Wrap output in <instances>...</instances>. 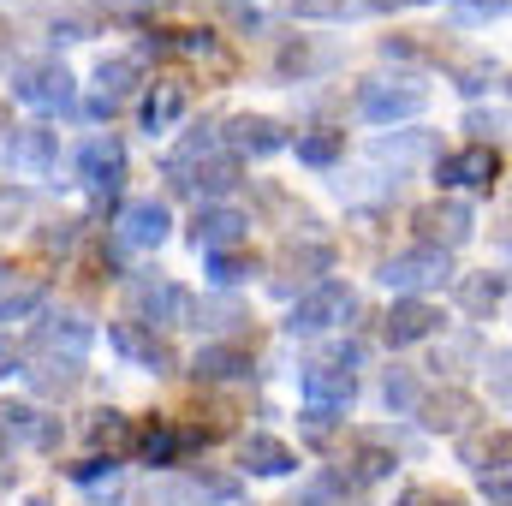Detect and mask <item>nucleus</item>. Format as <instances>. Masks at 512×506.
<instances>
[{"label":"nucleus","instance_id":"nucleus-1","mask_svg":"<svg viewBox=\"0 0 512 506\" xmlns=\"http://www.w3.org/2000/svg\"><path fill=\"white\" fill-rule=\"evenodd\" d=\"M352 316H358V292H352L346 280H322V286H310V292L292 298L286 334H292V340H316V334L352 328Z\"/></svg>","mask_w":512,"mask_h":506},{"label":"nucleus","instance_id":"nucleus-2","mask_svg":"<svg viewBox=\"0 0 512 506\" xmlns=\"http://www.w3.org/2000/svg\"><path fill=\"white\" fill-rule=\"evenodd\" d=\"M126 322H143V328H185L197 316V298L167 280V274H131L126 280Z\"/></svg>","mask_w":512,"mask_h":506},{"label":"nucleus","instance_id":"nucleus-3","mask_svg":"<svg viewBox=\"0 0 512 506\" xmlns=\"http://www.w3.org/2000/svg\"><path fill=\"white\" fill-rule=\"evenodd\" d=\"M30 322H36V328H30L36 358H66V364H84V358H90V346H96V322H90L84 310H72V304H42Z\"/></svg>","mask_w":512,"mask_h":506},{"label":"nucleus","instance_id":"nucleus-4","mask_svg":"<svg viewBox=\"0 0 512 506\" xmlns=\"http://www.w3.org/2000/svg\"><path fill=\"white\" fill-rule=\"evenodd\" d=\"M334 274V245L328 239H286L274 262H268V286L280 292V298H298V292H310V286H322Z\"/></svg>","mask_w":512,"mask_h":506},{"label":"nucleus","instance_id":"nucleus-5","mask_svg":"<svg viewBox=\"0 0 512 506\" xmlns=\"http://www.w3.org/2000/svg\"><path fill=\"white\" fill-rule=\"evenodd\" d=\"M12 102L36 108V114H78V78L60 60H36L12 72Z\"/></svg>","mask_w":512,"mask_h":506},{"label":"nucleus","instance_id":"nucleus-6","mask_svg":"<svg viewBox=\"0 0 512 506\" xmlns=\"http://www.w3.org/2000/svg\"><path fill=\"white\" fill-rule=\"evenodd\" d=\"M78 179H84V191L96 197V209L120 203V191H126V143H120L114 131L84 137V143H78Z\"/></svg>","mask_w":512,"mask_h":506},{"label":"nucleus","instance_id":"nucleus-7","mask_svg":"<svg viewBox=\"0 0 512 506\" xmlns=\"http://www.w3.org/2000/svg\"><path fill=\"white\" fill-rule=\"evenodd\" d=\"M221 429H203V423H167V417H155V423H143L137 435H131V447H137V459L149 465V471H167V465H185L197 447H209Z\"/></svg>","mask_w":512,"mask_h":506},{"label":"nucleus","instance_id":"nucleus-8","mask_svg":"<svg viewBox=\"0 0 512 506\" xmlns=\"http://www.w3.org/2000/svg\"><path fill=\"white\" fill-rule=\"evenodd\" d=\"M411 227H417V245L453 256L477 239V209H471L465 197H435V203L411 209Z\"/></svg>","mask_w":512,"mask_h":506},{"label":"nucleus","instance_id":"nucleus-9","mask_svg":"<svg viewBox=\"0 0 512 506\" xmlns=\"http://www.w3.org/2000/svg\"><path fill=\"white\" fill-rule=\"evenodd\" d=\"M453 280V256L447 251H429V245H411V251L387 256L382 262V286L393 298H429L435 286Z\"/></svg>","mask_w":512,"mask_h":506},{"label":"nucleus","instance_id":"nucleus-10","mask_svg":"<svg viewBox=\"0 0 512 506\" xmlns=\"http://www.w3.org/2000/svg\"><path fill=\"white\" fill-rule=\"evenodd\" d=\"M423 108H429V90H423V84H411V78H370V84L358 90V114H364L370 126L417 120Z\"/></svg>","mask_w":512,"mask_h":506},{"label":"nucleus","instance_id":"nucleus-11","mask_svg":"<svg viewBox=\"0 0 512 506\" xmlns=\"http://www.w3.org/2000/svg\"><path fill=\"white\" fill-rule=\"evenodd\" d=\"M292 143V131L280 126L274 114H233V120H221V149L245 167V161H268V155H280Z\"/></svg>","mask_w":512,"mask_h":506},{"label":"nucleus","instance_id":"nucleus-12","mask_svg":"<svg viewBox=\"0 0 512 506\" xmlns=\"http://www.w3.org/2000/svg\"><path fill=\"white\" fill-rule=\"evenodd\" d=\"M108 346L126 358L131 370H149V376H179V352L167 346V334L143 328V322H108Z\"/></svg>","mask_w":512,"mask_h":506},{"label":"nucleus","instance_id":"nucleus-13","mask_svg":"<svg viewBox=\"0 0 512 506\" xmlns=\"http://www.w3.org/2000/svg\"><path fill=\"white\" fill-rule=\"evenodd\" d=\"M143 84H149V78H143V60H137V54H102V60H96V96L84 102L90 120H114Z\"/></svg>","mask_w":512,"mask_h":506},{"label":"nucleus","instance_id":"nucleus-14","mask_svg":"<svg viewBox=\"0 0 512 506\" xmlns=\"http://www.w3.org/2000/svg\"><path fill=\"white\" fill-rule=\"evenodd\" d=\"M167 233H173V209L161 197H131L114 215V245L120 251H161Z\"/></svg>","mask_w":512,"mask_h":506},{"label":"nucleus","instance_id":"nucleus-15","mask_svg":"<svg viewBox=\"0 0 512 506\" xmlns=\"http://www.w3.org/2000/svg\"><path fill=\"white\" fill-rule=\"evenodd\" d=\"M447 334V316H441V304L435 298H393L382 316V340L393 352H405V346H423V340H441Z\"/></svg>","mask_w":512,"mask_h":506},{"label":"nucleus","instance_id":"nucleus-16","mask_svg":"<svg viewBox=\"0 0 512 506\" xmlns=\"http://www.w3.org/2000/svg\"><path fill=\"white\" fill-rule=\"evenodd\" d=\"M495 179H501V149H489V143H465V149H453V155L435 161L441 197H453V191H489Z\"/></svg>","mask_w":512,"mask_h":506},{"label":"nucleus","instance_id":"nucleus-17","mask_svg":"<svg viewBox=\"0 0 512 506\" xmlns=\"http://www.w3.org/2000/svg\"><path fill=\"white\" fill-rule=\"evenodd\" d=\"M185 114H191V84H185V78H149V84H143V96H137V126L149 131V137H167Z\"/></svg>","mask_w":512,"mask_h":506},{"label":"nucleus","instance_id":"nucleus-18","mask_svg":"<svg viewBox=\"0 0 512 506\" xmlns=\"http://www.w3.org/2000/svg\"><path fill=\"white\" fill-rule=\"evenodd\" d=\"M251 239V215L233 209V203H203L197 221H191V245L197 256H215V251H239Z\"/></svg>","mask_w":512,"mask_h":506},{"label":"nucleus","instance_id":"nucleus-19","mask_svg":"<svg viewBox=\"0 0 512 506\" xmlns=\"http://www.w3.org/2000/svg\"><path fill=\"white\" fill-rule=\"evenodd\" d=\"M191 376L203 387H239V381L256 376V352L245 340H209L197 358H191Z\"/></svg>","mask_w":512,"mask_h":506},{"label":"nucleus","instance_id":"nucleus-20","mask_svg":"<svg viewBox=\"0 0 512 506\" xmlns=\"http://www.w3.org/2000/svg\"><path fill=\"white\" fill-rule=\"evenodd\" d=\"M298 399H304L310 411L346 417V411H352V399H358V376H352V370H340V364H310V370L298 376Z\"/></svg>","mask_w":512,"mask_h":506},{"label":"nucleus","instance_id":"nucleus-21","mask_svg":"<svg viewBox=\"0 0 512 506\" xmlns=\"http://www.w3.org/2000/svg\"><path fill=\"white\" fill-rule=\"evenodd\" d=\"M477 417H483V405H477V393H465V387H441V393H423V405H417V423L423 429H435V435H465V429H477Z\"/></svg>","mask_w":512,"mask_h":506},{"label":"nucleus","instance_id":"nucleus-22","mask_svg":"<svg viewBox=\"0 0 512 506\" xmlns=\"http://www.w3.org/2000/svg\"><path fill=\"white\" fill-rule=\"evenodd\" d=\"M6 161H12V173L48 179V173L60 167V131H48V126H12V131H6Z\"/></svg>","mask_w":512,"mask_h":506},{"label":"nucleus","instance_id":"nucleus-23","mask_svg":"<svg viewBox=\"0 0 512 506\" xmlns=\"http://www.w3.org/2000/svg\"><path fill=\"white\" fill-rule=\"evenodd\" d=\"M453 298L471 322H495L507 310V268H477V274H453Z\"/></svg>","mask_w":512,"mask_h":506},{"label":"nucleus","instance_id":"nucleus-24","mask_svg":"<svg viewBox=\"0 0 512 506\" xmlns=\"http://www.w3.org/2000/svg\"><path fill=\"white\" fill-rule=\"evenodd\" d=\"M459 459L477 471V477H501L512 465V435H507V423H477V429H465L459 435Z\"/></svg>","mask_w":512,"mask_h":506},{"label":"nucleus","instance_id":"nucleus-25","mask_svg":"<svg viewBox=\"0 0 512 506\" xmlns=\"http://www.w3.org/2000/svg\"><path fill=\"white\" fill-rule=\"evenodd\" d=\"M239 185H245V167H239L227 149H215L209 161H197V167L185 173V185H179V191H191L197 203H227Z\"/></svg>","mask_w":512,"mask_h":506},{"label":"nucleus","instance_id":"nucleus-26","mask_svg":"<svg viewBox=\"0 0 512 506\" xmlns=\"http://www.w3.org/2000/svg\"><path fill=\"white\" fill-rule=\"evenodd\" d=\"M239 471H245V477H292V471H298V453H292L280 435L251 429V435L239 441Z\"/></svg>","mask_w":512,"mask_h":506},{"label":"nucleus","instance_id":"nucleus-27","mask_svg":"<svg viewBox=\"0 0 512 506\" xmlns=\"http://www.w3.org/2000/svg\"><path fill=\"white\" fill-rule=\"evenodd\" d=\"M239 495H245V483L215 471V465H191L185 489H179V501H197V506H239Z\"/></svg>","mask_w":512,"mask_h":506},{"label":"nucleus","instance_id":"nucleus-28","mask_svg":"<svg viewBox=\"0 0 512 506\" xmlns=\"http://www.w3.org/2000/svg\"><path fill=\"white\" fill-rule=\"evenodd\" d=\"M18 376L30 381L42 399H72L84 387V364H66V358H36V364H18Z\"/></svg>","mask_w":512,"mask_h":506},{"label":"nucleus","instance_id":"nucleus-29","mask_svg":"<svg viewBox=\"0 0 512 506\" xmlns=\"http://www.w3.org/2000/svg\"><path fill=\"white\" fill-rule=\"evenodd\" d=\"M84 435H90V447H96V453H114V459H120V453L131 447V435H137V423H131L120 405H102V411H90Z\"/></svg>","mask_w":512,"mask_h":506},{"label":"nucleus","instance_id":"nucleus-30","mask_svg":"<svg viewBox=\"0 0 512 506\" xmlns=\"http://www.w3.org/2000/svg\"><path fill=\"white\" fill-rule=\"evenodd\" d=\"M203 268H209V286H215V292H239L245 280H256V274H262V256L239 245V251L203 256Z\"/></svg>","mask_w":512,"mask_h":506},{"label":"nucleus","instance_id":"nucleus-31","mask_svg":"<svg viewBox=\"0 0 512 506\" xmlns=\"http://www.w3.org/2000/svg\"><path fill=\"white\" fill-rule=\"evenodd\" d=\"M42 304H48L42 280H30V274H6L0 280V322H30Z\"/></svg>","mask_w":512,"mask_h":506},{"label":"nucleus","instance_id":"nucleus-32","mask_svg":"<svg viewBox=\"0 0 512 506\" xmlns=\"http://www.w3.org/2000/svg\"><path fill=\"white\" fill-rule=\"evenodd\" d=\"M286 149H298L304 167H334L346 155V126H310V131H298Z\"/></svg>","mask_w":512,"mask_h":506},{"label":"nucleus","instance_id":"nucleus-33","mask_svg":"<svg viewBox=\"0 0 512 506\" xmlns=\"http://www.w3.org/2000/svg\"><path fill=\"white\" fill-rule=\"evenodd\" d=\"M120 477H126V465L114 453H90V459L66 465V483H78L84 495H108V489H120Z\"/></svg>","mask_w":512,"mask_h":506},{"label":"nucleus","instance_id":"nucleus-34","mask_svg":"<svg viewBox=\"0 0 512 506\" xmlns=\"http://www.w3.org/2000/svg\"><path fill=\"white\" fill-rule=\"evenodd\" d=\"M48 411H36L30 399H0V447H36V429H42Z\"/></svg>","mask_w":512,"mask_h":506},{"label":"nucleus","instance_id":"nucleus-35","mask_svg":"<svg viewBox=\"0 0 512 506\" xmlns=\"http://www.w3.org/2000/svg\"><path fill=\"white\" fill-rule=\"evenodd\" d=\"M423 381H417V370H405V364H393L382 376V399H387V411L393 417H417V405H423Z\"/></svg>","mask_w":512,"mask_h":506},{"label":"nucleus","instance_id":"nucleus-36","mask_svg":"<svg viewBox=\"0 0 512 506\" xmlns=\"http://www.w3.org/2000/svg\"><path fill=\"white\" fill-rule=\"evenodd\" d=\"M393 465H399V453H393L387 441H364V447L352 453L346 477H352V489H358V483H387V477H393Z\"/></svg>","mask_w":512,"mask_h":506},{"label":"nucleus","instance_id":"nucleus-37","mask_svg":"<svg viewBox=\"0 0 512 506\" xmlns=\"http://www.w3.org/2000/svg\"><path fill=\"white\" fill-rule=\"evenodd\" d=\"M298 506H352V477L346 471H316L304 489H298Z\"/></svg>","mask_w":512,"mask_h":506},{"label":"nucleus","instance_id":"nucleus-38","mask_svg":"<svg viewBox=\"0 0 512 506\" xmlns=\"http://www.w3.org/2000/svg\"><path fill=\"white\" fill-rule=\"evenodd\" d=\"M84 239H90V227H84L78 215H66V221H48V227L36 233V245H42L48 256H78V245H84Z\"/></svg>","mask_w":512,"mask_h":506},{"label":"nucleus","instance_id":"nucleus-39","mask_svg":"<svg viewBox=\"0 0 512 506\" xmlns=\"http://www.w3.org/2000/svg\"><path fill=\"white\" fill-rule=\"evenodd\" d=\"M30 215H36V191L30 185H0V233H12V227H30Z\"/></svg>","mask_w":512,"mask_h":506},{"label":"nucleus","instance_id":"nucleus-40","mask_svg":"<svg viewBox=\"0 0 512 506\" xmlns=\"http://www.w3.org/2000/svg\"><path fill=\"white\" fill-rule=\"evenodd\" d=\"M382 54H387V60H405V66L435 60V48H429V42H417V30H393V36H382Z\"/></svg>","mask_w":512,"mask_h":506},{"label":"nucleus","instance_id":"nucleus-41","mask_svg":"<svg viewBox=\"0 0 512 506\" xmlns=\"http://www.w3.org/2000/svg\"><path fill=\"white\" fill-rule=\"evenodd\" d=\"M465 131H471V143H501V131H507V108H471L465 114Z\"/></svg>","mask_w":512,"mask_h":506},{"label":"nucleus","instance_id":"nucleus-42","mask_svg":"<svg viewBox=\"0 0 512 506\" xmlns=\"http://www.w3.org/2000/svg\"><path fill=\"white\" fill-rule=\"evenodd\" d=\"M352 6L358 0H292V18H304V24H340Z\"/></svg>","mask_w":512,"mask_h":506},{"label":"nucleus","instance_id":"nucleus-43","mask_svg":"<svg viewBox=\"0 0 512 506\" xmlns=\"http://www.w3.org/2000/svg\"><path fill=\"white\" fill-rule=\"evenodd\" d=\"M90 30H96V18H84V12H54L48 18V36L54 42H84Z\"/></svg>","mask_w":512,"mask_h":506},{"label":"nucleus","instance_id":"nucleus-44","mask_svg":"<svg viewBox=\"0 0 512 506\" xmlns=\"http://www.w3.org/2000/svg\"><path fill=\"white\" fill-rule=\"evenodd\" d=\"M495 84H501V66H489V60L459 66V90H465V96H483V90H495Z\"/></svg>","mask_w":512,"mask_h":506},{"label":"nucleus","instance_id":"nucleus-45","mask_svg":"<svg viewBox=\"0 0 512 506\" xmlns=\"http://www.w3.org/2000/svg\"><path fill=\"white\" fill-rule=\"evenodd\" d=\"M393 506H459V501L441 495V489H429V483H405V489L393 495Z\"/></svg>","mask_w":512,"mask_h":506},{"label":"nucleus","instance_id":"nucleus-46","mask_svg":"<svg viewBox=\"0 0 512 506\" xmlns=\"http://www.w3.org/2000/svg\"><path fill=\"white\" fill-rule=\"evenodd\" d=\"M120 506H179V489H167V483H143V489L120 495Z\"/></svg>","mask_w":512,"mask_h":506},{"label":"nucleus","instance_id":"nucleus-47","mask_svg":"<svg viewBox=\"0 0 512 506\" xmlns=\"http://www.w3.org/2000/svg\"><path fill=\"white\" fill-rule=\"evenodd\" d=\"M334 423H340V417H328V411H310V405H304V417H298L304 441H316V447H328V441H334Z\"/></svg>","mask_w":512,"mask_h":506},{"label":"nucleus","instance_id":"nucleus-48","mask_svg":"<svg viewBox=\"0 0 512 506\" xmlns=\"http://www.w3.org/2000/svg\"><path fill=\"white\" fill-rule=\"evenodd\" d=\"M459 12L471 24H489V18H507V0H459Z\"/></svg>","mask_w":512,"mask_h":506},{"label":"nucleus","instance_id":"nucleus-49","mask_svg":"<svg viewBox=\"0 0 512 506\" xmlns=\"http://www.w3.org/2000/svg\"><path fill=\"white\" fill-rule=\"evenodd\" d=\"M60 441H66V423H60V417H42V429H36V453H60Z\"/></svg>","mask_w":512,"mask_h":506},{"label":"nucleus","instance_id":"nucleus-50","mask_svg":"<svg viewBox=\"0 0 512 506\" xmlns=\"http://www.w3.org/2000/svg\"><path fill=\"white\" fill-rule=\"evenodd\" d=\"M483 501H489V506H512V483H507V471H501V477H483Z\"/></svg>","mask_w":512,"mask_h":506},{"label":"nucleus","instance_id":"nucleus-51","mask_svg":"<svg viewBox=\"0 0 512 506\" xmlns=\"http://www.w3.org/2000/svg\"><path fill=\"white\" fill-rule=\"evenodd\" d=\"M489 387H495V399L507 405V352H495V370H489Z\"/></svg>","mask_w":512,"mask_h":506},{"label":"nucleus","instance_id":"nucleus-52","mask_svg":"<svg viewBox=\"0 0 512 506\" xmlns=\"http://www.w3.org/2000/svg\"><path fill=\"white\" fill-rule=\"evenodd\" d=\"M6 376H18V352H12V346L0 340V381H6Z\"/></svg>","mask_w":512,"mask_h":506},{"label":"nucleus","instance_id":"nucleus-53","mask_svg":"<svg viewBox=\"0 0 512 506\" xmlns=\"http://www.w3.org/2000/svg\"><path fill=\"white\" fill-rule=\"evenodd\" d=\"M0 483H12V459H6V447H0Z\"/></svg>","mask_w":512,"mask_h":506},{"label":"nucleus","instance_id":"nucleus-54","mask_svg":"<svg viewBox=\"0 0 512 506\" xmlns=\"http://www.w3.org/2000/svg\"><path fill=\"white\" fill-rule=\"evenodd\" d=\"M6 131H12V114H6V108H0V137H6Z\"/></svg>","mask_w":512,"mask_h":506},{"label":"nucleus","instance_id":"nucleus-55","mask_svg":"<svg viewBox=\"0 0 512 506\" xmlns=\"http://www.w3.org/2000/svg\"><path fill=\"white\" fill-rule=\"evenodd\" d=\"M6 274H12V262H6V256H0V280H6Z\"/></svg>","mask_w":512,"mask_h":506},{"label":"nucleus","instance_id":"nucleus-56","mask_svg":"<svg viewBox=\"0 0 512 506\" xmlns=\"http://www.w3.org/2000/svg\"><path fill=\"white\" fill-rule=\"evenodd\" d=\"M399 6H405V0H399ZM411 6H423V0H411Z\"/></svg>","mask_w":512,"mask_h":506}]
</instances>
